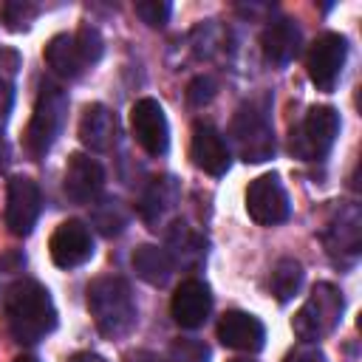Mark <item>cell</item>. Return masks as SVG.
Segmentation results:
<instances>
[{"label":"cell","instance_id":"obj_1","mask_svg":"<svg viewBox=\"0 0 362 362\" xmlns=\"http://www.w3.org/2000/svg\"><path fill=\"white\" fill-rule=\"evenodd\" d=\"M3 311L11 337L23 345H34L57 328V308L51 303V294L37 280H17L14 286H8Z\"/></svg>","mask_w":362,"mask_h":362},{"label":"cell","instance_id":"obj_2","mask_svg":"<svg viewBox=\"0 0 362 362\" xmlns=\"http://www.w3.org/2000/svg\"><path fill=\"white\" fill-rule=\"evenodd\" d=\"M88 311L102 337L119 339L136 328V300L124 277H96L88 286Z\"/></svg>","mask_w":362,"mask_h":362},{"label":"cell","instance_id":"obj_3","mask_svg":"<svg viewBox=\"0 0 362 362\" xmlns=\"http://www.w3.org/2000/svg\"><path fill=\"white\" fill-rule=\"evenodd\" d=\"M105 51L102 34L93 25H82L76 34H57L45 45L48 68L62 79H76L93 62H99Z\"/></svg>","mask_w":362,"mask_h":362},{"label":"cell","instance_id":"obj_4","mask_svg":"<svg viewBox=\"0 0 362 362\" xmlns=\"http://www.w3.org/2000/svg\"><path fill=\"white\" fill-rule=\"evenodd\" d=\"M65 116H68V93L62 90V85L42 82L37 102H34L28 130H25V150L34 158H42L54 147L57 136L62 133Z\"/></svg>","mask_w":362,"mask_h":362},{"label":"cell","instance_id":"obj_5","mask_svg":"<svg viewBox=\"0 0 362 362\" xmlns=\"http://www.w3.org/2000/svg\"><path fill=\"white\" fill-rule=\"evenodd\" d=\"M339 136V113L331 105H314L291 130V153L300 161H322Z\"/></svg>","mask_w":362,"mask_h":362},{"label":"cell","instance_id":"obj_6","mask_svg":"<svg viewBox=\"0 0 362 362\" xmlns=\"http://www.w3.org/2000/svg\"><path fill=\"white\" fill-rule=\"evenodd\" d=\"M342 317V294L331 283H317L308 294V300L300 305V311L291 320L294 334L303 342H317L328 337Z\"/></svg>","mask_w":362,"mask_h":362},{"label":"cell","instance_id":"obj_7","mask_svg":"<svg viewBox=\"0 0 362 362\" xmlns=\"http://www.w3.org/2000/svg\"><path fill=\"white\" fill-rule=\"evenodd\" d=\"M229 133H232V141L240 153L243 161H266L272 158L274 153V133H272V124L269 119L255 110L252 105H243L235 116H232V124H229Z\"/></svg>","mask_w":362,"mask_h":362},{"label":"cell","instance_id":"obj_8","mask_svg":"<svg viewBox=\"0 0 362 362\" xmlns=\"http://www.w3.org/2000/svg\"><path fill=\"white\" fill-rule=\"evenodd\" d=\"M345 57H348V42L342 34L325 31L311 42L305 68H308V79L317 85V90H322V93L334 90V85L342 74Z\"/></svg>","mask_w":362,"mask_h":362},{"label":"cell","instance_id":"obj_9","mask_svg":"<svg viewBox=\"0 0 362 362\" xmlns=\"http://www.w3.org/2000/svg\"><path fill=\"white\" fill-rule=\"evenodd\" d=\"M246 212L260 226H274L288 218V195L274 173L257 175L246 189Z\"/></svg>","mask_w":362,"mask_h":362},{"label":"cell","instance_id":"obj_10","mask_svg":"<svg viewBox=\"0 0 362 362\" xmlns=\"http://www.w3.org/2000/svg\"><path fill=\"white\" fill-rule=\"evenodd\" d=\"M40 209H42L40 187L25 175L11 178L8 181V195H6V226H8V232L17 235V238L31 235V229L40 218Z\"/></svg>","mask_w":362,"mask_h":362},{"label":"cell","instance_id":"obj_11","mask_svg":"<svg viewBox=\"0 0 362 362\" xmlns=\"http://www.w3.org/2000/svg\"><path fill=\"white\" fill-rule=\"evenodd\" d=\"M130 127L136 141L150 156H164L170 147V124L164 116V107L156 99H139L130 107Z\"/></svg>","mask_w":362,"mask_h":362},{"label":"cell","instance_id":"obj_12","mask_svg":"<svg viewBox=\"0 0 362 362\" xmlns=\"http://www.w3.org/2000/svg\"><path fill=\"white\" fill-rule=\"evenodd\" d=\"M48 252H51V260L59 269H76V266H82L93 255L90 229L82 221H62L54 229L51 240H48Z\"/></svg>","mask_w":362,"mask_h":362},{"label":"cell","instance_id":"obj_13","mask_svg":"<svg viewBox=\"0 0 362 362\" xmlns=\"http://www.w3.org/2000/svg\"><path fill=\"white\" fill-rule=\"evenodd\" d=\"M105 187V170L96 158L85 156V153H74L68 158L65 167V178H62V192L74 201V204H90Z\"/></svg>","mask_w":362,"mask_h":362},{"label":"cell","instance_id":"obj_14","mask_svg":"<svg viewBox=\"0 0 362 362\" xmlns=\"http://www.w3.org/2000/svg\"><path fill=\"white\" fill-rule=\"evenodd\" d=\"M170 311H173V320L181 325V328H201L212 311V294L206 288V283L201 280H184L175 294H173V303H170Z\"/></svg>","mask_w":362,"mask_h":362},{"label":"cell","instance_id":"obj_15","mask_svg":"<svg viewBox=\"0 0 362 362\" xmlns=\"http://www.w3.org/2000/svg\"><path fill=\"white\" fill-rule=\"evenodd\" d=\"M218 339L232 351L257 354L266 342V328L257 317L246 311H226L218 322Z\"/></svg>","mask_w":362,"mask_h":362},{"label":"cell","instance_id":"obj_16","mask_svg":"<svg viewBox=\"0 0 362 362\" xmlns=\"http://www.w3.org/2000/svg\"><path fill=\"white\" fill-rule=\"evenodd\" d=\"M79 139L93 153L113 150V144L119 139V119H116V113L110 107H105V105H88L82 119H79Z\"/></svg>","mask_w":362,"mask_h":362},{"label":"cell","instance_id":"obj_17","mask_svg":"<svg viewBox=\"0 0 362 362\" xmlns=\"http://www.w3.org/2000/svg\"><path fill=\"white\" fill-rule=\"evenodd\" d=\"M189 156H192L195 167H201L209 175H223L229 170V147L212 124H195Z\"/></svg>","mask_w":362,"mask_h":362},{"label":"cell","instance_id":"obj_18","mask_svg":"<svg viewBox=\"0 0 362 362\" xmlns=\"http://www.w3.org/2000/svg\"><path fill=\"white\" fill-rule=\"evenodd\" d=\"M263 59L272 65H288L300 51V28L291 20H274L260 34Z\"/></svg>","mask_w":362,"mask_h":362},{"label":"cell","instance_id":"obj_19","mask_svg":"<svg viewBox=\"0 0 362 362\" xmlns=\"http://www.w3.org/2000/svg\"><path fill=\"white\" fill-rule=\"evenodd\" d=\"M325 246L334 263H354L359 255V212L356 206L339 212V221L328 226Z\"/></svg>","mask_w":362,"mask_h":362},{"label":"cell","instance_id":"obj_20","mask_svg":"<svg viewBox=\"0 0 362 362\" xmlns=\"http://www.w3.org/2000/svg\"><path fill=\"white\" fill-rule=\"evenodd\" d=\"M175 201H178V184H175V178H170V175L156 178V181L144 189V195H141V201H139V215H141L153 229H158V223L173 212Z\"/></svg>","mask_w":362,"mask_h":362},{"label":"cell","instance_id":"obj_21","mask_svg":"<svg viewBox=\"0 0 362 362\" xmlns=\"http://www.w3.org/2000/svg\"><path fill=\"white\" fill-rule=\"evenodd\" d=\"M167 255H170V260H173V266H184V269H192V266H198L201 260H204V255H206V240L198 235V232H192L187 223H173L170 229H167V249H164Z\"/></svg>","mask_w":362,"mask_h":362},{"label":"cell","instance_id":"obj_22","mask_svg":"<svg viewBox=\"0 0 362 362\" xmlns=\"http://www.w3.org/2000/svg\"><path fill=\"white\" fill-rule=\"evenodd\" d=\"M130 263H133V272L150 286H167L170 277H173V269H175L170 255L164 249H158V246H150V243H141L133 252Z\"/></svg>","mask_w":362,"mask_h":362},{"label":"cell","instance_id":"obj_23","mask_svg":"<svg viewBox=\"0 0 362 362\" xmlns=\"http://www.w3.org/2000/svg\"><path fill=\"white\" fill-rule=\"evenodd\" d=\"M303 266H300V260H294V257H280L277 263H274V269H272V294L280 300V303H288L297 291H300V286H303Z\"/></svg>","mask_w":362,"mask_h":362},{"label":"cell","instance_id":"obj_24","mask_svg":"<svg viewBox=\"0 0 362 362\" xmlns=\"http://www.w3.org/2000/svg\"><path fill=\"white\" fill-rule=\"evenodd\" d=\"M40 6L28 3V0H8L0 6V20L8 31H28L31 23L37 20Z\"/></svg>","mask_w":362,"mask_h":362},{"label":"cell","instance_id":"obj_25","mask_svg":"<svg viewBox=\"0 0 362 362\" xmlns=\"http://www.w3.org/2000/svg\"><path fill=\"white\" fill-rule=\"evenodd\" d=\"M124 221H127V218H124L119 201H105V204H99V206L93 209V223L99 226L102 235H119L122 226H124Z\"/></svg>","mask_w":362,"mask_h":362},{"label":"cell","instance_id":"obj_26","mask_svg":"<svg viewBox=\"0 0 362 362\" xmlns=\"http://www.w3.org/2000/svg\"><path fill=\"white\" fill-rule=\"evenodd\" d=\"M167 362H209V348L201 339H189L181 337L170 345V356Z\"/></svg>","mask_w":362,"mask_h":362},{"label":"cell","instance_id":"obj_27","mask_svg":"<svg viewBox=\"0 0 362 362\" xmlns=\"http://www.w3.org/2000/svg\"><path fill=\"white\" fill-rule=\"evenodd\" d=\"M170 11H173V6L164 3V0H141V3H136L139 20L147 23L150 28H161L170 20Z\"/></svg>","mask_w":362,"mask_h":362},{"label":"cell","instance_id":"obj_28","mask_svg":"<svg viewBox=\"0 0 362 362\" xmlns=\"http://www.w3.org/2000/svg\"><path fill=\"white\" fill-rule=\"evenodd\" d=\"M215 90H218V85H215L212 76H195V79L189 82V88H187V99H189L192 107H204V105L212 102Z\"/></svg>","mask_w":362,"mask_h":362},{"label":"cell","instance_id":"obj_29","mask_svg":"<svg viewBox=\"0 0 362 362\" xmlns=\"http://www.w3.org/2000/svg\"><path fill=\"white\" fill-rule=\"evenodd\" d=\"M288 362H325V354L317 348H297L294 354H288Z\"/></svg>","mask_w":362,"mask_h":362},{"label":"cell","instance_id":"obj_30","mask_svg":"<svg viewBox=\"0 0 362 362\" xmlns=\"http://www.w3.org/2000/svg\"><path fill=\"white\" fill-rule=\"evenodd\" d=\"M124 362H167V359H161V356L153 354V351H133V354H127Z\"/></svg>","mask_w":362,"mask_h":362},{"label":"cell","instance_id":"obj_31","mask_svg":"<svg viewBox=\"0 0 362 362\" xmlns=\"http://www.w3.org/2000/svg\"><path fill=\"white\" fill-rule=\"evenodd\" d=\"M68 362H107V359L99 356V354H93V351H79V354H74Z\"/></svg>","mask_w":362,"mask_h":362},{"label":"cell","instance_id":"obj_32","mask_svg":"<svg viewBox=\"0 0 362 362\" xmlns=\"http://www.w3.org/2000/svg\"><path fill=\"white\" fill-rule=\"evenodd\" d=\"M14 362H37V359H34V356H17Z\"/></svg>","mask_w":362,"mask_h":362},{"label":"cell","instance_id":"obj_33","mask_svg":"<svg viewBox=\"0 0 362 362\" xmlns=\"http://www.w3.org/2000/svg\"><path fill=\"white\" fill-rule=\"evenodd\" d=\"M232 362H249V359H232Z\"/></svg>","mask_w":362,"mask_h":362}]
</instances>
